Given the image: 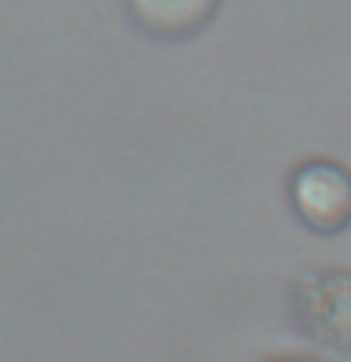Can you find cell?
I'll use <instances>...</instances> for the list:
<instances>
[{
    "label": "cell",
    "mask_w": 351,
    "mask_h": 362,
    "mask_svg": "<svg viewBox=\"0 0 351 362\" xmlns=\"http://www.w3.org/2000/svg\"><path fill=\"white\" fill-rule=\"evenodd\" d=\"M291 200L313 230L336 234L351 223V174L333 163H306L291 181Z\"/></svg>",
    "instance_id": "obj_1"
},
{
    "label": "cell",
    "mask_w": 351,
    "mask_h": 362,
    "mask_svg": "<svg viewBox=\"0 0 351 362\" xmlns=\"http://www.w3.org/2000/svg\"><path fill=\"white\" fill-rule=\"evenodd\" d=\"M215 8H219V0H129L132 19L159 38L197 34L215 16Z\"/></svg>",
    "instance_id": "obj_2"
}]
</instances>
